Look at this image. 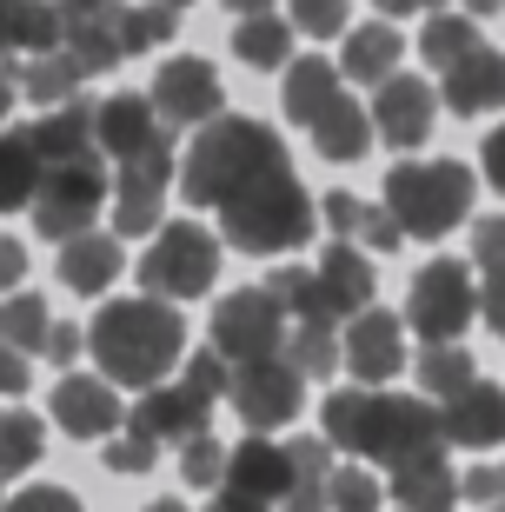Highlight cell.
Listing matches in <instances>:
<instances>
[{"instance_id": "19", "label": "cell", "mask_w": 505, "mask_h": 512, "mask_svg": "<svg viewBox=\"0 0 505 512\" xmlns=\"http://www.w3.org/2000/svg\"><path fill=\"white\" fill-rule=\"evenodd\" d=\"M226 493L240 499H286L293 493V459H286V446H273V439H240L233 453H226Z\"/></svg>"}, {"instance_id": "24", "label": "cell", "mask_w": 505, "mask_h": 512, "mask_svg": "<svg viewBox=\"0 0 505 512\" xmlns=\"http://www.w3.org/2000/svg\"><path fill=\"white\" fill-rule=\"evenodd\" d=\"M113 280H120V240H113V233H74V240L60 247V286L107 293Z\"/></svg>"}, {"instance_id": "47", "label": "cell", "mask_w": 505, "mask_h": 512, "mask_svg": "<svg viewBox=\"0 0 505 512\" xmlns=\"http://www.w3.org/2000/svg\"><path fill=\"white\" fill-rule=\"evenodd\" d=\"M472 260L486 266V273H499V266H505V220H499V213L472 227Z\"/></svg>"}, {"instance_id": "38", "label": "cell", "mask_w": 505, "mask_h": 512, "mask_svg": "<svg viewBox=\"0 0 505 512\" xmlns=\"http://www.w3.org/2000/svg\"><path fill=\"white\" fill-rule=\"evenodd\" d=\"M60 47H67V54H74L87 74H113V67L127 60V54H120V40H113V20H107V14L67 20V40H60Z\"/></svg>"}, {"instance_id": "22", "label": "cell", "mask_w": 505, "mask_h": 512, "mask_svg": "<svg viewBox=\"0 0 505 512\" xmlns=\"http://www.w3.org/2000/svg\"><path fill=\"white\" fill-rule=\"evenodd\" d=\"M373 114L359 107V100H346L339 94L326 114H319V127H313V147H319V160H333V167H353V160H366L373 153Z\"/></svg>"}, {"instance_id": "61", "label": "cell", "mask_w": 505, "mask_h": 512, "mask_svg": "<svg viewBox=\"0 0 505 512\" xmlns=\"http://www.w3.org/2000/svg\"><path fill=\"white\" fill-rule=\"evenodd\" d=\"M160 7H173V14H180V7H193V0H160Z\"/></svg>"}, {"instance_id": "57", "label": "cell", "mask_w": 505, "mask_h": 512, "mask_svg": "<svg viewBox=\"0 0 505 512\" xmlns=\"http://www.w3.org/2000/svg\"><path fill=\"white\" fill-rule=\"evenodd\" d=\"M206 512H266V506H260V499H240V493H220Z\"/></svg>"}, {"instance_id": "48", "label": "cell", "mask_w": 505, "mask_h": 512, "mask_svg": "<svg viewBox=\"0 0 505 512\" xmlns=\"http://www.w3.org/2000/svg\"><path fill=\"white\" fill-rule=\"evenodd\" d=\"M87 346V333L80 326H67V320H54V333H47V353L40 360H54V366H74V353Z\"/></svg>"}, {"instance_id": "37", "label": "cell", "mask_w": 505, "mask_h": 512, "mask_svg": "<svg viewBox=\"0 0 505 512\" xmlns=\"http://www.w3.org/2000/svg\"><path fill=\"white\" fill-rule=\"evenodd\" d=\"M286 47H293L286 20H273V14L233 20V60H246V67H286Z\"/></svg>"}, {"instance_id": "13", "label": "cell", "mask_w": 505, "mask_h": 512, "mask_svg": "<svg viewBox=\"0 0 505 512\" xmlns=\"http://www.w3.org/2000/svg\"><path fill=\"white\" fill-rule=\"evenodd\" d=\"M432 120H439V87H432V80H419V74L379 80V94H373V133L386 140V147H399V153L426 147Z\"/></svg>"}, {"instance_id": "9", "label": "cell", "mask_w": 505, "mask_h": 512, "mask_svg": "<svg viewBox=\"0 0 505 512\" xmlns=\"http://www.w3.org/2000/svg\"><path fill=\"white\" fill-rule=\"evenodd\" d=\"M479 313V286H472L466 260H426L412 273V293H406V326L426 333V346H446L459 340Z\"/></svg>"}, {"instance_id": "31", "label": "cell", "mask_w": 505, "mask_h": 512, "mask_svg": "<svg viewBox=\"0 0 505 512\" xmlns=\"http://www.w3.org/2000/svg\"><path fill=\"white\" fill-rule=\"evenodd\" d=\"M167 213V187L140 173H113V233H153Z\"/></svg>"}, {"instance_id": "14", "label": "cell", "mask_w": 505, "mask_h": 512, "mask_svg": "<svg viewBox=\"0 0 505 512\" xmlns=\"http://www.w3.org/2000/svg\"><path fill=\"white\" fill-rule=\"evenodd\" d=\"M339 353H346V373H353L359 386L393 380L399 366H406V320H399V313H386V306H366L359 320H346Z\"/></svg>"}, {"instance_id": "50", "label": "cell", "mask_w": 505, "mask_h": 512, "mask_svg": "<svg viewBox=\"0 0 505 512\" xmlns=\"http://www.w3.org/2000/svg\"><path fill=\"white\" fill-rule=\"evenodd\" d=\"M286 512H333V506H326V479H293Z\"/></svg>"}, {"instance_id": "4", "label": "cell", "mask_w": 505, "mask_h": 512, "mask_svg": "<svg viewBox=\"0 0 505 512\" xmlns=\"http://www.w3.org/2000/svg\"><path fill=\"white\" fill-rule=\"evenodd\" d=\"M319 227V207L313 193L300 187V173L280 167L266 173V180H253V187H240L233 200L220 207V233L233 240L240 253H286V247H306Z\"/></svg>"}, {"instance_id": "21", "label": "cell", "mask_w": 505, "mask_h": 512, "mask_svg": "<svg viewBox=\"0 0 505 512\" xmlns=\"http://www.w3.org/2000/svg\"><path fill=\"white\" fill-rule=\"evenodd\" d=\"M439 419H446L452 446H505V393L486 380H472L459 399H446Z\"/></svg>"}, {"instance_id": "34", "label": "cell", "mask_w": 505, "mask_h": 512, "mask_svg": "<svg viewBox=\"0 0 505 512\" xmlns=\"http://www.w3.org/2000/svg\"><path fill=\"white\" fill-rule=\"evenodd\" d=\"M472 380H479V366H472L466 346L446 340V346H426V353H419V393H432L439 406H446V399H459Z\"/></svg>"}, {"instance_id": "20", "label": "cell", "mask_w": 505, "mask_h": 512, "mask_svg": "<svg viewBox=\"0 0 505 512\" xmlns=\"http://www.w3.org/2000/svg\"><path fill=\"white\" fill-rule=\"evenodd\" d=\"M319 220L339 233V240H353V247H373V253H393L399 240H406V227L393 220V207H366L359 193H326L319 200Z\"/></svg>"}, {"instance_id": "10", "label": "cell", "mask_w": 505, "mask_h": 512, "mask_svg": "<svg viewBox=\"0 0 505 512\" xmlns=\"http://www.w3.org/2000/svg\"><path fill=\"white\" fill-rule=\"evenodd\" d=\"M286 313L266 286H240L233 300L213 306V353L226 366H253V360H280L286 353Z\"/></svg>"}, {"instance_id": "8", "label": "cell", "mask_w": 505, "mask_h": 512, "mask_svg": "<svg viewBox=\"0 0 505 512\" xmlns=\"http://www.w3.org/2000/svg\"><path fill=\"white\" fill-rule=\"evenodd\" d=\"M107 153H87V160H67V167H47V180H40L34 193V233H47V240H74V233H94L100 207H107Z\"/></svg>"}, {"instance_id": "40", "label": "cell", "mask_w": 505, "mask_h": 512, "mask_svg": "<svg viewBox=\"0 0 505 512\" xmlns=\"http://www.w3.org/2000/svg\"><path fill=\"white\" fill-rule=\"evenodd\" d=\"M326 506L333 512H379V479L366 466H333L326 479Z\"/></svg>"}, {"instance_id": "25", "label": "cell", "mask_w": 505, "mask_h": 512, "mask_svg": "<svg viewBox=\"0 0 505 512\" xmlns=\"http://www.w3.org/2000/svg\"><path fill=\"white\" fill-rule=\"evenodd\" d=\"M399 54H406V40H399L393 20H366V27H353V34H346L339 67H346L353 80H366V87H379V80L399 74Z\"/></svg>"}, {"instance_id": "51", "label": "cell", "mask_w": 505, "mask_h": 512, "mask_svg": "<svg viewBox=\"0 0 505 512\" xmlns=\"http://www.w3.org/2000/svg\"><path fill=\"white\" fill-rule=\"evenodd\" d=\"M0 393H27V353L0 340Z\"/></svg>"}, {"instance_id": "32", "label": "cell", "mask_w": 505, "mask_h": 512, "mask_svg": "<svg viewBox=\"0 0 505 512\" xmlns=\"http://www.w3.org/2000/svg\"><path fill=\"white\" fill-rule=\"evenodd\" d=\"M60 40H67L60 0H20L14 14H7V47H20V54H54Z\"/></svg>"}, {"instance_id": "3", "label": "cell", "mask_w": 505, "mask_h": 512, "mask_svg": "<svg viewBox=\"0 0 505 512\" xmlns=\"http://www.w3.org/2000/svg\"><path fill=\"white\" fill-rule=\"evenodd\" d=\"M280 167H293L280 133L246 120V114H220L193 133L187 160H180V193H187L193 207H226L240 187H253V180H266V173H280Z\"/></svg>"}, {"instance_id": "45", "label": "cell", "mask_w": 505, "mask_h": 512, "mask_svg": "<svg viewBox=\"0 0 505 512\" xmlns=\"http://www.w3.org/2000/svg\"><path fill=\"white\" fill-rule=\"evenodd\" d=\"M187 386H200V393H233V366L220 360V353H213V346H206V353H193L187 360Z\"/></svg>"}, {"instance_id": "15", "label": "cell", "mask_w": 505, "mask_h": 512, "mask_svg": "<svg viewBox=\"0 0 505 512\" xmlns=\"http://www.w3.org/2000/svg\"><path fill=\"white\" fill-rule=\"evenodd\" d=\"M206 419H213V393H200V386H147V393L133 399V413H127V426H140V433H153L160 446L167 439H200L206 433Z\"/></svg>"}, {"instance_id": "5", "label": "cell", "mask_w": 505, "mask_h": 512, "mask_svg": "<svg viewBox=\"0 0 505 512\" xmlns=\"http://www.w3.org/2000/svg\"><path fill=\"white\" fill-rule=\"evenodd\" d=\"M472 193H479V180L459 160H406V167L386 173V207L412 240L452 233L472 213Z\"/></svg>"}, {"instance_id": "41", "label": "cell", "mask_w": 505, "mask_h": 512, "mask_svg": "<svg viewBox=\"0 0 505 512\" xmlns=\"http://www.w3.org/2000/svg\"><path fill=\"white\" fill-rule=\"evenodd\" d=\"M226 453H233V446H220L213 433L187 439V453H180V479H187V486H226Z\"/></svg>"}, {"instance_id": "33", "label": "cell", "mask_w": 505, "mask_h": 512, "mask_svg": "<svg viewBox=\"0 0 505 512\" xmlns=\"http://www.w3.org/2000/svg\"><path fill=\"white\" fill-rule=\"evenodd\" d=\"M40 453H47V426H40V413H27V406L0 413V479H20L27 466H40Z\"/></svg>"}, {"instance_id": "44", "label": "cell", "mask_w": 505, "mask_h": 512, "mask_svg": "<svg viewBox=\"0 0 505 512\" xmlns=\"http://www.w3.org/2000/svg\"><path fill=\"white\" fill-rule=\"evenodd\" d=\"M459 499H479L486 512H505V459L499 466H472V473L459 479Z\"/></svg>"}, {"instance_id": "2", "label": "cell", "mask_w": 505, "mask_h": 512, "mask_svg": "<svg viewBox=\"0 0 505 512\" xmlns=\"http://www.w3.org/2000/svg\"><path fill=\"white\" fill-rule=\"evenodd\" d=\"M180 346H187V326L173 313L167 300H107L87 326V353L100 360V380L113 386H133V393H147L160 386L180 366Z\"/></svg>"}, {"instance_id": "18", "label": "cell", "mask_w": 505, "mask_h": 512, "mask_svg": "<svg viewBox=\"0 0 505 512\" xmlns=\"http://www.w3.org/2000/svg\"><path fill=\"white\" fill-rule=\"evenodd\" d=\"M439 94H446V107H452L459 120L499 114V107H505V54H499V47H479V54H466L459 67H446Z\"/></svg>"}, {"instance_id": "60", "label": "cell", "mask_w": 505, "mask_h": 512, "mask_svg": "<svg viewBox=\"0 0 505 512\" xmlns=\"http://www.w3.org/2000/svg\"><path fill=\"white\" fill-rule=\"evenodd\" d=\"M147 512H187V506H180V499H153Z\"/></svg>"}, {"instance_id": "36", "label": "cell", "mask_w": 505, "mask_h": 512, "mask_svg": "<svg viewBox=\"0 0 505 512\" xmlns=\"http://www.w3.org/2000/svg\"><path fill=\"white\" fill-rule=\"evenodd\" d=\"M486 40H479V20H452V14H439V20H426V34H419V54H426V67L432 74H446V67H459L466 54H479Z\"/></svg>"}, {"instance_id": "53", "label": "cell", "mask_w": 505, "mask_h": 512, "mask_svg": "<svg viewBox=\"0 0 505 512\" xmlns=\"http://www.w3.org/2000/svg\"><path fill=\"white\" fill-rule=\"evenodd\" d=\"M486 173H492V187L505 193V127L486 133Z\"/></svg>"}, {"instance_id": "46", "label": "cell", "mask_w": 505, "mask_h": 512, "mask_svg": "<svg viewBox=\"0 0 505 512\" xmlns=\"http://www.w3.org/2000/svg\"><path fill=\"white\" fill-rule=\"evenodd\" d=\"M0 512H80V499L67 486H27L20 499H7Z\"/></svg>"}, {"instance_id": "62", "label": "cell", "mask_w": 505, "mask_h": 512, "mask_svg": "<svg viewBox=\"0 0 505 512\" xmlns=\"http://www.w3.org/2000/svg\"><path fill=\"white\" fill-rule=\"evenodd\" d=\"M14 7H20V0H0V14H14Z\"/></svg>"}, {"instance_id": "59", "label": "cell", "mask_w": 505, "mask_h": 512, "mask_svg": "<svg viewBox=\"0 0 505 512\" xmlns=\"http://www.w3.org/2000/svg\"><path fill=\"white\" fill-rule=\"evenodd\" d=\"M505 0H466V14H499Z\"/></svg>"}, {"instance_id": "63", "label": "cell", "mask_w": 505, "mask_h": 512, "mask_svg": "<svg viewBox=\"0 0 505 512\" xmlns=\"http://www.w3.org/2000/svg\"><path fill=\"white\" fill-rule=\"evenodd\" d=\"M0 506H7V499H0Z\"/></svg>"}, {"instance_id": "7", "label": "cell", "mask_w": 505, "mask_h": 512, "mask_svg": "<svg viewBox=\"0 0 505 512\" xmlns=\"http://www.w3.org/2000/svg\"><path fill=\"white\" fill-rule=\"evenodd\" d=\"M220 280V240L193 220H173L160 227V240L147 247L140 260V286H147V300H200L206 286Z\"/></svg>"}, {"instance_id": "39", "label": "cell", "mask_w": 505, "mask_h": 512, "mask_svg": "<svg viewBox=\"0 0 505 512\" xmlns=\"http://www.w3.org/2000/svg\"><path fill=\"white\" fill-rule=\"evenodd\" d=\"M260 286L280 300L286 320H333V313H326V300H319V273H313V266H286V273H273V280H260Z\"/></svg>"}, {"instance_id": "28", "label": "cell", "mask_w": 505, "mask_h": 512, "mask_svg": "<svg viewBox=\"0 0 505 512\" xmlns=\"http://www.w3.org/2000/svg\"><path fill=\"white\" fill-rule=\"evenodd\" d=\"M40 180H47V167H40V153H34V133L27 127L0 133V213L34 207Z\"/></svg>"}, {"instance_id": "49", "label": "cell", "mask_w": 505, "mask_h": 512, "mask_svg": "<svg viewBox=\"0 0 505 512\" xmlns=\"http://www.w3.org/2000/svg\"><path fill=\"white\" fill-rule=\"evenodd\" d=\"M479 313L492 320V333L505 340V266L499 273H486V293H479Z\"/></svg>"}, {"instance_id": "6", "label": "cell", "mask_w": 505, "mask_h": 512, "mask_svg": "<svg viewBox=\"0 0 505 512\" xmlns=\"http://www.w3.org/2000/svg\"><path fill=\"white\" fill-rule=\"evenodd\" d=\"M100 153H107L120 173H140V180H160L173 187L180 180V160H173V133L160 127L147 94H107L100 100Z\"/></svg>"}, {"instance_id": "42", "label": "cell", "mask_w": 505, "mask_h": 512, "mask_svg": "<svg viewBox=\"0 0 505 512\" xmlns=\"http://www.w3.org/2000/svg\"><path fill=\"white\" fill-rule=\"evenodd\" d=\"M107 466H113V473H153V466H160V439H153V433H140V426L113 433Z\"/></svg>"}, {"instance_id": "52", "label": "cell", "mask_w": 505, "mask_h": 512, "mask_svg": "<svg viewBox=\"0 0 505 512\" xmlns=\"http://www.w3.org/2000/svg\"><path fill=\"white\" fill-rule=\"evenodd\" d=\"M20 273H27V253H20V240L0 233V286H20Z\"/></svg>"}, {"instance_id": "11", "label": "cell", "mask_w": 505, "mask_h": 512, "mask_svg": "<svg viewBox=\"0 0 505 512\" xmlns=\"http://www.w3.org/2000/svg\"><path fill=\"white\" fill-rule=\"evenodd\" d=\"M153 114H160V127H206V120L226 114V94H220V74H213V60L200 54H180L167 60L160 74H153Z\"/></svg>"}, {"instance_id": "17", "label": "cell", "mask_w": 505, "mask_h": 512, "mask_svg": "<svg viewBox=\"0 0 505 512\" xmlns=\"http://www.w3.org/2000/svg\"><path fill=\"white\" fill-rule=\"evenodd\" d=\"M319 300H326V313L333 320H359L366 306H373L379 280H373V260H366V247H353V240H333V247L319 253Z\"/></svg>"}, {"instance_id": "35", "label": "cell", "mask_w": 505, "mask_h": 512, "mask_svg": "<svg viewBox=\"0 0 505 512\" xmlns=\"http://www.w3.org/2000/svg\"><path fill=\"white\" fill-rule=\"evenodd\" d=\"M47 333H54V313L40 293H7L0 300V340L20 346V353H47Z\"/></svg>"}, {"instance_id": "29", "label": "cell", "mask_w": 505, "mask_h": 512, "mask_svg": "<svg viewBox=\"0 0 505 512\" xmlns=\"http://www.w3.org/2000/svg\"><path fill=\"white\" fill-rule=\"evenodd\" d=\"M113 20V40H120V54H153V47H167L173 27H180V14L173 7H160V0H147V7H127V0H113L107 7Z\"/></svg>"}, {"instance_id": "26", "label": "cell", "mask_w": 505, "mask_h": 512, "mask_svg": "<svg viewBox=\"0 0 505 512\" xmlns=\"http://www.w3.org/2000/svg\"><path fill=\"white\" fill-rule=\"evenodd\" d=\"M393 506L399 512H452L459 506V473H446V453L399 466L393 473Z\"/></svg>"}, {"instance_id": "54", "label": "cell", "mask_w": 505, "mask_h": 512, "mask_svg": "<svg viewBox=\"0 0 505 512\" xmlns=\"http://www.w3.org/2000/svg\"><path fill=\"white\" fill-rule=\"evenodd\" d=\"M432 7H446V0H379V14H393V20H406V14H432Z\"/></svg>"}, {"instance_id": "55", "label": "cell", "mask_w": 505, "mask_h": 512, "mask_svg": "<svg viewBox=\"0 0 505 512\" xmlns=\"http://www.w3.org/2000/svg\"><path fill=\"white\" fill-rule=\"evenodd\" d=\"M226 14L233 20H260V14H273V0H226Z\"/></svg>"}, {"instance_id": "27", "label": "cell", "mask_w": 505, "mask_h": 512, "mask_svg": "<svg viewBox=\"0 0 505 512\" xmlns=\"http://www.w3.org/2000/svg\"><path fill=\"white\" fill-rule=\"evenodd\" d=\"M14 80H20V94H27V100H40V107L54 114V107L80 100V80H87V67H80L67 47H54V54H27V60L14 67Z\"/></svg>"}, {"instance_id": "12", "label": "cell", "mask_w": 505, "mask_h": 512, "mask_svg": "<svg viewBox=\"0 0 505 512\" xmlns=\"http://www.w3.org/2000/svg\"><path fill=\"white\" fill-rule=\"evenodd\" d=\"M233 413L253 426V433H273V426H286V419L306 406V380L280 360H253V366H233Z\"/></svg>"}, {"instance_id": "16", "label": "cell", "mask_w": 505, "mask_h": 512, "mask_svg": "<svg viewBox=\"0 0 505 512\" xmlns=\"http://www.w3.org/2000/svg\"><path fill=\"white\" fill-rule=\"evenodd\" d=\"M54 419L74 439H113L127 413H120L113 380H100V373H60V386H54Z\"/></svg>"}, {"instance_id": "23", "label": "cell", "mask_w": 505, "mask_h": 512, "mask_svg": "<svg viewBox=\"0 0 505 512\" xmlns=\"http://www.w3.org/2000/svg\"><path fill=\"white\" fill-rule=\"evenodd\" d=\"M280 100H286V120H293V127H319V114L339 100V67H333V60H319V54L293 60Z\"/></svg>"}, {"instance_id": "58", "label": "cell", "mask_w": 505, "mask_h": 512, "mask_svg": "<svg viewBox=\"0 0 505 512\" xmlns=\"http://www.w3.org/2000/svg\"><path fill=\"white\" fill-rule=\"evenodd\" d=\"M7 107H14V74L0 67V127H7Z\"/></svg>"}, {"instance_id": "56", "label": "cell", "mask_w": 505, "mask_h": 512, "mask_svg": "<svg viewBox=\"0 0 505 512\" xmlns=\"http://www.w3.org/2000/svg\"><path fill=\"white\" fill-rule=\"evenodd\" d=\"M113 0H60V14L67 20H87V14H107Z\"/></svg>"}, {"instance_id": "43", "label": "cell", "mask_w": 505, "mask_h": 512, "mask_svg": "<svg viewBox=\"0 0 505 512\" xmlns=\"http://www.w3.org/2000/svg\"><path fill=\"white\" fill-rule=\"evenodd\" d=\"M346 14H353V0H293V27L313 34V40L339 34V20H346Z\"/></svg>"}, {"instance_id": "30", "label": "cell", "mask_w": 505, "mask_h": 512, "mask_svg": "<svg viewBox=\"0 0 505 512\" xmlns=\"http://www.w3.org/2000/svg\"><path fill=\"white\" fill-rule=\"evenodd\" d=\"M339 326L333 320H293L286 326V366L300 373V380H326V373H339Z\"/></svg>"}, {"instance_id": "1", "label": "cell", "mask_w": 505, "mask_h": 512, "mask_svg": "<svg viewBox=\"0 0 505 512\" xmlns=\"http://www.w3.org/2000/svg\"><path fill=\"white\" fill-rule=\"evenodd\" d=\"M326 439L399 473V466L432 459L446 446V419H439L432 399H412V393H333L326 399Z\"/></svg>"}]
</instances>
